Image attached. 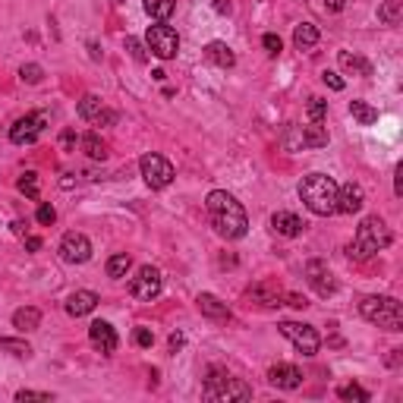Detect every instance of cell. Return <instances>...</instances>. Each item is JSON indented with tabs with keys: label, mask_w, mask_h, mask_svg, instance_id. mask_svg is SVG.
I'll use <instances>...</instances> for the list:
<instances>
[{
	"label": "cell",
	"mask_w": 403,
	"mask_h": 403,
	"mask_svg": "<svg viewBox=\"0 0 403 403\" xmlns=\"http://www.w3.org/2000/svg\"><path fill=\"white\" fill-rule=\"evenodd\" d=\"M60 139H63V145H66V148H73V145H76V132L73 129H66Z\"/></svg>",
	"instance_id": "44"
},
{
	"label": "cell",
	"mask_w": 403,
	"mask_h": 403,
	"mask_svg": "<svg viewBox=\"0 0 403 403\" xmlns=\"http://www.w3.org/2000/svg\"><path fill=\"white\" fill-rule=\"evenodd\" d=\"M306 277H309V283L315 287V293H318V296H331L334 293L331 271H327L325 262H309L306 264Z\"/></svg>",
	"instance_id": "15"
},
{
	"label": "cell",
	"mask_w": 403,
	"mask_h": 403,
	"mask_svg": "<svg viewBox=\"0 0 403 403\" xmlns=\"http://www.w3.org/2000/svg\"><path fill=\"white\" fill-rule=\"evenodd\" d=\"M79 145H82V151H85L92 161H104V157H107V145L101 142L98 132H88V136H82Z\"/></svg>",
	"instance_id": "24"
},
{
	"label": "cell",
	"mask_w": 403,
	"mask_h": 403,
	"mask_svg": "<svg viewBox=\"0 0 403 403\" xmlns=\"http://www.w3.org/2000/svg\"><path fill=\"white\" fill-rule=\"evenodd\" d=\"M359 312L365 321L384 327V331H403V309L394 296H365L359 302Z\"/></svg>",
	"instance_id": "4"
},
{
	"label": "cell",
	"mask_w": 403,
	"mask_h": 403,
	"mask_svg": "<svg viewBox=\"0 0 403 403\" xmlns=\"http://www.w3.org/2000/svg\"><path fill=\"white\" fill-rule=\"evenodd\" d=\"M271 227H274V230L281 233V236H299L302 227H306V224H302V220L296 218L293 211H277L274 218H271Z\"/></svg>",
	"instance_id": "18"
},
{
	"label": "cell",
	"mask_w": 403,
	"mask_h": 403,
	"mask_svg": "<svg viewBox=\"0 0 403 403\" xmlns=\"http://www.w3.org/2000/svg\"><path fill=\"white\" fill-rule=\"evenodd\" d=\"M145 3V13H148L151 19H157V22H164V19L174 16V0H142Z\"/></svg>",
	"instance_id": "25"
},
{
	"label": "cell",
	"mask_w": 403,
	"mask_h": 403,
	"mask_svg": "<svg viewBox=\"0 0 403 403\" xmlns=\"http://www.w3.org/2000/svg\"><path fill=\"white\" fill-rule=\"evenodd\" d=\"M16 400L19 403H25V400H44V403H50V394H44V390H19Z\"/></svg>",
	"instance_id": "39"
},
{
	"label": "cell",
	"mask_w": 403,
	"mask_h": 403,
	"mask_svg": "<svg viewBox=\"0 0 403 403\" xmlns=\"http://www.w3.org/2000/svg\"><path fill=\"white\" fill-rule=\"evenodd\" d=\"M126 50L132 54V60H136V63H145V60H148V54H145V44L139 41V38H126Z\"/></svg>",
	"instance_id": "36"
},
{
	"label": "cell",
	"mask_w": 403,
	"mask_h": 403,
	"mask_svg": "<svg viewBox=\"0 0 403 403\" xmlns=\"http://www.w3.org/2000/svg\"><path fill=\"white\" fill-rule=\"evenodd\" d=\"M299 199L306 202V208L312 214L327 218V214L337 211V183L327 174H309L299 183Z\"/></svg>",
	"instance_id": "2"
},
{
	"label": "cell",
	"mask_w": 403,
	"mask_h": 403,
	"mask_svg": "<svg viewBox=\"0 0 403 403\" xmlns=\"http://www.w3.org/2000/svg\"><path fill=\"white\" fill-rule=\"evenodd\" d=\"M277 331H281L283 337H287L290 344L302 353V356H315V353H318V346H321V337H318V331H315L312 325H299V321H281V325H277Z\"/></svg>",
	"instance_id": "6"
},
{
	"label": "cell",
	"mask_w": 403,
	"mask_h": 403,
	"mask_svg": "<svg viewBox=\"0 0 403 403\" xmlns=\"http://www.w3.org/2000/svg\"><path fill=\"white\" fill-rule=\"evenodd\" d=\"M19 76H22V82H29V85H38L44 76V69L38 66V63H25L22 69H19Z\"/></svg>",
	"instance_id": "35"
},
{
	"label": "cell",
	"mask_w": 403,
	"mask_h": 403,
	"mask_svg": "<svg viewBox=\"0 0 403 403\" xmlns=\"http://www.w3.org/2000/svg\"><path fill=\"white\" fill-rule=\"evenodd\" d=\"M337 394H340V400H356V403H365V400H369V394H365L359 384H346V388H340Z\"/></svg>",
	"instance_id": "34"
},
{
	"label": "cell",
	"mask_w": 403,
	"mask_h": 403,
	"mask_svg": "<svg viewBox=\"0 0 403 403\" xmlns=\"http://www.w3.org/2000/svg\"><path fill=\"white\" fill-rule=\"evenodd\" d=\"M132 337H136L139 346H151V344H155V334H151L148 327H136V334H132Z\"/></svg>",
	"instance_id": "40"
},
{
	"label": "cell",
	"mask_w": 403,
	"mask_h": 403,
	"mask_svg": "<svg viewBox=\"0 0 403 403\" xmlns=\"http://www.w3.org/2000/svg\"><path fill=\"white\" fill-rule=\"evenodd\" d=\"M205 397H208V400H249L252 388H249V384H243L239 378L214 369L211 375H208V381H205Z\"/></svg>",
	"instance_id": "5"
},
{
	"label": "cell",
	"mask_w": 403,
	"mask_h": 403,
	"mask_svg": "<svg viewBox=\"0 0 403 403\" xmlns=\"http://www.w3.org/2000/svg\"><path fill=\"white\" fill-rule=\"evenodd\" d=\"M205 57L214 63V66H220V69H230L233 63H236V54H233V50L227 48L224 41H211V44H208V48H205Z\"/></svg>",
	"instance_id": "19"
},
{
	"label": "cell",
	"mask_w": 403,
	"mask_h": 403,
	"mask_svg": "<svg viewBox=\"0 0 403 403\" xmlns=\"http://www.w3.org/2000/svg\"><path fill=\"white\" fill-rule=\"evenodd\" d=\"M129 290H132V296H136V299L151 302L157 293H161V271L151 268V264L139 268V271H136V277L129 281Z\"/></svg>",
	"instance_id": "10"
},
{
	"label": "cell",
	"mask_w": 403,
	"mask_h": 403,
	"mask_svg": "<svg viewBox=\"0 0 403 403\" xmlns=\"http://www.w3.org/2000/svg\"><path fill=\"white\" fill-rule=\"evenodd\" d=\"M205 205H208V218H211L214 230H218L224 239L246 236V227H249V220H246L243 205H239L230 192H224V189H214V192H208Z\"/></svg>",
	"instance_id": "1"
},
{
	"label": "cell",
	"mask_w": 403,
	"mask_h": 403,
	"mask_svg": "<svg viewBox=\"0 0 403 403\" xmlns=\"http://www.w3.org/2000/svg\"><path fill=\"white\" fill-rule=\"evenodd\" d=\"M340 66H344V69H359L362 76H372V66H369V63L359 60V57H353V54H346V50L340 54Z\"/></svg>",
	"instance_id": "33"
},
{
	"label": "cell",
	"mask_w": 403,
	"mask_h": 403,
	"mask_svg": "<svg viewBox=\"0 0 403 403\" xmlns=\"http://www.w3.org/2000/svg\"><path fill=\"white\" fill-rule=\"evenodd\" d=\"M25 249H31V252L41 249V239H38V236H29V239H25Z\"/></svg>",
	"instance_id": "45"
},
{
	"label": "cell",
	"mask_w": 403,
	"mask_h": 403,
	"mask_svg": "<svg viewBox=\"0 0 403 403\" xmlns=\"http://www.w3.org/2000/svg\"><path fill=\"white\" fill-rule=\"evenodd\" d=\"M101 111H104V101H101L98 94H85V98L79 101V117L82 120H92L94 123V117H98Z\"/></svg>",
	"instance_id": "28"
},
{
	"label": "cell",
	"mask_w": 403,
	"mask_h": 403,
	"mask_svg": "<svg viewBox=\"0 0 403 403\" xmlns=\"http://www.w3.org/2000/svg\"><path fill=\"white\" fill-rule=\"evenodd\" d=\"M94 306H98V293H92V290H76L66 299V312L73 315V318H82V315L94 312Z\"/></svg>",
	"instance_id": "16"
},
{
	"label": "cell",
	"mask_w": 403,
	"mask_h": 403,
	"mask_svg": "<svg viewBox=\"0 0 403 403\" xmlns=\"http://www.w3.org/2000/svg\"><path fill=\"white\" fill-rule=\"evenodd\" d=\"M378 19H381L384 25L400 22V0H384V3L378 6Z\"/></svg>",
	"instance_id": "29"
},
{
	"label": "cell",
	"mask_w": 403,
	"mask_h": 403,
	"mask_svg": "<svg viewBox=\"0 0 403 403\" xmlns=\"http://www.w3.org/2000/svg\"><path fill=\"white\" fill-rule=\"evenodd\" d=\"M214 10H218V13H230V3H227V0H214Z\"/></svg>",
	"instance_id": "47"
},
{
	"label": "cell",
	"mask_w": 403,
	"mask_h": 403,
	"mask_svg": "<svg viewBox=\"0 0 403 403\" xmlns=\"http://www.w3.org/2000/svg\"><path fill=\"white\" fill-rule=\"evenodd\" d=\"M139 170H142L145 183H148L151 189H164V186H170V183H174V176H176L174 164H170L164 155H145L142 161H139Z\"/></svg>",
	"instance_id": "7"
},
{
	"label": "cell",
	"mask_w": 403,
	"mask_h": 403,
	"mask_svg": "<svg viewBox=\"0 0 403 403\" xmlns=\"http://www.w3.org/2000/svg\"><path fill=\"white\" fill-rule=\"evenodd\" d=\"M0 350H10L13 356H29L31 346L25 340H13V337H0Z\"/></svg>",
	"instance_id": "32"
},
{
	"label": "cell",
	"mask_w": 403,
	"mask_h": 403,
	"mask_svg": "<svg viewBox=\"0 0 403 403\" xmlns=\"http://www.w3.org/2000/svg\"><path fill=\"white\" fill-rule=\"evenodd\" d=\"M129 268H132V258L126 255V252H117V255H111L107 258V277H126L129 274Z\"/></svg>",
	"instance_id": "26"
},
{
	"label": "cell",
	"mask_w": 403,
	"mask_h": 403,
	"mask_svg": "<svg viewBox=\"0 0 403 403\" xmlns=\"http://www.w3.org/2000/svg\"><path fill=\"white\" fill-rule=\"evenodd\" d=\"M293 44H296V50H312L315 44H318V29H315L312 22L296 25V31H293Z\"/></svg>",
	"instance_id": "21"
},
{
	"label": "cell",
	"mask_w": 403,
	"mask_h": 403,
	"mask_svg": "<svg viewBox=\"0 0 403 403\" xmlns=\"http://www.w3.org/2000/svg\"><path fill=\"white\" fill-rule=\"evenodd\" d=\"M299 132H302V148H321V145H327V129L321 123H309Z\"/></svg>",
	"instance_id": "22"
},
{
	"label": "cell",
	"mask_w": 403,
	"mask_h": 403,
	"mask_svg": "<svg viewBox=\"0 0 403 403\" xmlns=\"http://www.w3.org/2000/svg\"><path fill=\"white\" fill-rule=\"evenodd\" d=\"M388 246H390L388 224H384L381 218H365L356 230V239L350 243L346 252H350V258H356V262H369L372 255H378V252L388 249Z\"/></svg>",
	"instance_id": "3"
},
{
	"label": "cell",
	"mask_w": 403,
	"mask_h": 403,
	"mask_svg": "<svg viewBox=\"0 0 403 403\" xmlns=\"http://www.w3.org/2000/svg\"><path fill=\"white\" fill-rule=\"evenodd\" d=\"M321 79H325L327 88H334V92H344V79H340L337 73H327V69H325V73H321Z\"/></svg>",
	"instance_id": "41"
},
{
	"label": "cell",
	"mask_w": 403,
	"mask_h": 403,
	"mask_svg": "<svg viewBox=\"0 0 403 403\" xmlns=\"http://www.w3.org/2000/svg\"><path fill=\"white\" fill-rule=\"evenodd\" d=\"M268 381L274 384V388H283V390H293L302 384V372L296 369V365H287V362H277L268 369Z\"/></svg>",
	"instance_id": "14"
},
{
	"label": "cell",
	"mask_w": 403,
	"mask_h": 403,
	"mask_svg": "<svg viewBox=\"0 0 403 403\" xmlns=\"http://www.w3.org/2000/svg\"><path fill=\"white\" fill-rule=\"evenodd\" d=\"M48 113L44 111H35V113H25V117H19L16 123L10 126V142L16 145H31L38 142V136L44 132V126H48Z\"/></svg>",
	"instance_id": "9"
},
{
	"label": "cell",
	"mask_w": 403,
	"mask_h": 403,
	"mask_svg": "<svg viewBox=\"0 0 403 403\" xmlns=\"http://www.w3.org/2000/svg\"><path fill=\"white\" fill-rule=\"evenodd\" d=\"M60 255L63 262H73V264H82L92 258V243H88L85 233H66V236L60 239Z\"/></svg>",
	"instance_id": "11"
},
{
	"label": "cell",
	"mask_w": 403,
	"mask_h": 403,
	"mask_svg": "<svg viewBox=\"0 0 403 403\" xmlns=\"http://www.w3.org/2000/svg\"><path fill=\"white\" fill-rule=\"evenodd\" d=\"M41 325V312L38 309H16V315H13V327H19V331H35V327Z\"/></svg>",
	"instance_id": "23"
},
{
	"label": "cell",
	"mask_w": 403,
	"mask_h": 403,
	"mask_svg": "<svg viewBox=\"0 0 403 403\" xmlns=\"http://www.w3.org/2000/svg\"><path fill=\"white\" fill-rule=\"evenodd\" d=\"M35 218H38V224H44V227L54 224V220H57L54 205H48V202H44V205H38V214H35Z\"/></svg>",
	"instance_id": "37"
},
{
	"label": "cell",
	"mask_w": 403,
	"mask_h": 403,
	"mask_svg": "<svg viewBox=\"0 0 403 403\" xmlns=\"http://www.w3.org/2000/svg\"><path fill=\"white\" fill-rule=\"evenodd\" d=\"M88 340H92V346L94 350H101V353H113L117 350V331H113L107 321H92L88 325Z\"/></svg>",
	"instance_id": "12"
},
{
	"label": "cell",
	"mask_w": 403,
	"mask_h": 403,
	"mask_svg": "<svg viewBox=\"0 0 403 403\" xmlns=\"http://www.w3.org/2000/svg\"><path fill=\"white\" fill-rule=\"evenodd\" d=\"M283 299H287V306H293V309H306L309 302L302 299V296H296V293H283Z\"/></svg>",
	"instance_id": "43"
},
{
	"label": "cell",
	"mask_w": 403,
	"mask_h": 403,
	"mask_svg": "<svg viewBox=\"0 0 403 403\" xmlns=\"http://www.w3.org/2000/svg\"><path fill=\"white\" fill-rule=\"evenodd\" d=\"M350 113H353V120H359L362 126H372L378 120V111L372 104H365V101H350Z\"/></svg>",
	"instance_id": "27"
},
{
	"label": "cell",
	"mask_w": 403,
	"mask_h": 403,
	"mask_svg": "<svg viewBox=\"0 0 403 403\" xmlns=\"http://www.w3.org/2000/svg\"><path fill=\"white\" fill-rule=\"evenodd\" d=\"M19 192L29 195V199H38V195H41V183H38L35 170H29V174L19 176Z\"/></svg>",
	"instance_id": "30"
},
{
	"label": "cell",
	"mask_w": 403,
	"mask_h": 403,
	"mask_svg": "<svg viewBox=\"0 0 403 403\" xmlns=\"http://www.w3.org/2000/svg\"><path fill=\"white\" fill-rule=\"evenodd\" d=\"M306 113H309V123H321V120H325V113H327V101L325 98H309Z\"/></svg>",
	"instance_id": "31"
},
{
	"label": "cell",
	"mask_w": 403,
	"mask_h": 403,
	"mask_svg": "<svg viewBox=\"0 0 403 403\" xmlns=\"http://www.w3.org/2000/svg\"><path fill=\"white\" fill-rule=\"evenodd\" d=\"M148 50L155 57H161V60H174L176 50H180V35H176V29H170V25L157 22L148 29Z\"/></svg>",
	"instance_id": "8"
},
{
	"label": "cell",
	"mask_w": 403,
	"mask_h": 403,
	"mask_svg": "<svg viewBox=\"0 0 403 403\" xmlns=\"http://www.w3.org/2000/svg\"><path fill=\"white\" fill-rule=\"evenodd\" d=\"M120 3H123V0H120Z\"/></svg>",
	"instance_id": "48"
},
{
	"label": "cell",
	"mask_w": 403,
	"mask_h": 403,
	"mask_svg": "<svg viewBox=\"0 0 403 403\" xmlns=\"http://www.w3.org/2000/svg\"><path fill=\"white\" fill-rule=\"evenodd\" d=\"M195 302H199V312L205 315V318H214V321H227V318H230V309H227V302H220L218 296L202 293Z\"/></svg>",
	"instance_id": "17"
},
{
	"label": "cell",
	"mask_w": 403,
	"mask_h": 403,
	"mask_svg": "<svg viewBox=\"0 0 403 403\" xmlns=\"http://www.w3.org/2000/svg\"><path fill=\"white\" fill-rule=\"evenodd\" d=\"M113 120H117V113H113V111H107V107H104V111H101L98 117H94V123H98V126H111Z\"/></svg>",
	"instance_id": "42"
},
{
	"label": "cell",
	"mask_w": 403,
	"mask_h": 403,
	"mask_svg": "<svg viewBox=\"0 0 403 403\" xmlns=\"http://www.w3.org/2000/svg\"><path fill=\"white\" fill-rule=\"evenodd\" d=\"M344 3H346V0H327V10H331V13H340V10H344Z\"/></svg>",
	"instance_id": "46"
},
{
	"label": "cell",
	"mask_w": 403,
	"mask_h": 403,
	"mask_svg": "<svg viewBox=\"0 0 403 403\" xmlns=\"http://www.w3.org/2000/svg\"><path fill=\"white\" fill-rule=\"evenodd\" d=\"M262 44H264V50H268L271 57H277V54H281V48H283V41H281L277 35H271V31L262 38Z\"/></svg>",
	"instance_id": "38"
},
{
	"label": "cell",
	"mask_w": 403,
	"mask_h": 403,
	"mask_svg": "<svg viewBox=\"0 0 403 403\" xmlns=\"http://www.w3.org/2000/svg\"><path fill=\"white\" fill-rule=\"evenodd\" d=\"M365 202V192L359 183H344V186H337V211L340 214H356L359 208H362Z\"/></svg>",
	"instance_id": "13"
},
{
	"label": "cell",
	"mask_w": 403,
	"mask_h": 403,
	"mask_svg": "<svg viewBox=\"0 0 403 403\" xmlns=\"http://www.w3.org/2000/svg\"><path fill=\"white\" fill-rule=\"evenodd\" d=\"M249 299H255L258 306H281L283 293L277 283H258V287L249 290Z\"/></svg>",
	"instance_id": "20"
}]
</instances>
